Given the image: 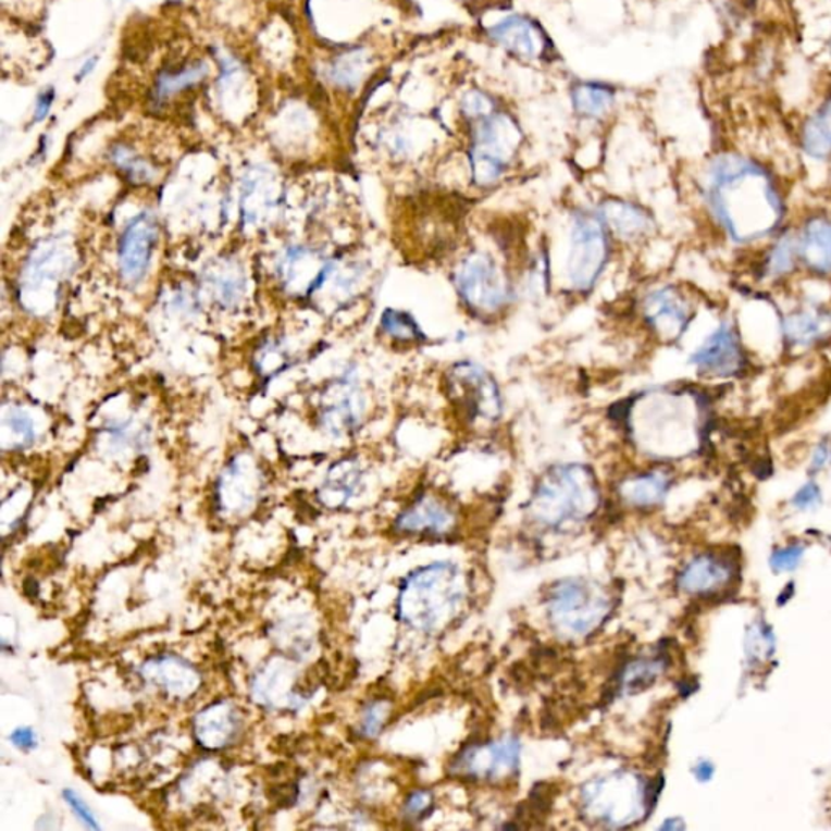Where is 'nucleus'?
Returning <instances> with one entry per match:
<instances>
[{"label":"nucleus","mask_w":831,"mask_h":831,"mask_svg":"<svg viewBox=\"0 0 831 831\" xmlns=\"http://www.w3.org/2000/svg\"><path fill=\"white\" fill-rule=\"evenodd\" d=\"M830 55H831V42H830Z\"/></svg>","instance_id":"nucleus-55"},{"label":"nucleus","mask_w":831,"mask_h":831,"mask_svg":"<svg viewBox=\"0 0 831 831\" xmlns=\"http://www.w3.org/2000/svg\"><path fill=\"white\" fill-rule=\"evenodd\" d=\"M74 253L64 236L41 240L26 260L22 273V298L32 308L36 295H42V308L52 306L59 286L74 272Z\"/></svg>","instance_id":"nucleus-13"},{"label":"nucleus","mask_w":831,"mask_h":831,"mask_svg":"<svg viewBox=\"0 0 831 831\" xmlns=\"http://www.w3.org/2000/svg\"><path fill=\"white\" fill-rule=\"evenodd\" d=\"M262 487V473L256 460L247 454L236 455L218 481V506L230 516H244L256 506Z\"/></svg>","instance_id":"nucleus-19"},{"label":"nucleus","mask_w":831,"mask_h":831,"mask_svg":"<svg viewBox=\"0 0 831 831\" xmlns=\"http://www.w3.org/2000/svg\"><path fill=\"white\" fill-rule=\"evenodd\" d=\"M368 398L355 371H346L325 388L320 401L319 421L332 437L355 434L364 421Z\"/></svg>","instance_id":"nucleus-15"},{"label":"nucleus","mask_w":831,"mask_h":831,"mask_svg":"<svg viewBox=\"0 0 831 831\" xmlns=\"http://www.w3.org/2000/svg\"><path fill=\"white\" fill-rule=\"evenodd\" d=\"M108 435V445L115 454L124 451H140L147 445L148 431L141 422H135L134 419L119 421L106 431Z\"/></svg>","instance_id":"nucleus-37"},{"label":"nucleus","mask_w":831,"mask_h":831,"mask_svg":"<svg viewBox=\"0 0 831 831\" xmlns=\"http://www.w3.org/2000/svg\"><path fill=\"white\" fill-rule=\"evenodd\" d=\"M141 674L168 697L187 700L202 684L199 671L179 656L164 655L141 666Z\"/></svg>","instance_id":"nucleus-23"},{"label":"nucleus","mask_w":831,"mask_h":831,"mask_svg":"<svg viewBox=\"0 0 831 831\" xmlns=\"http://www.w3.org/2000/svg\"><path fill=\"white\" fill-rule=\"evenodd\" d=\"M799 272L796 227L786 226L773 239L765 244V250L758 259L755 276H757V282L765 283V285L781 286L791 282Z\"/></svg>","instance_id":"nucleus-22"},{"label":"nucleus","mask_w":831,"mask_h":831,"mask_svg":"<svg viewBox=\"0 0 831 831\" xmlns=\"http://www.w3.org/2000/svg\"><path fill=\"white\" fill-rule=\"evenodd\" d=\"M467 599V580L451 563H432L408 575L398 616L421 632H438L455 621Z\"/></svg>","instance_id":"nucleus-3"},{"label":"nucleus","mask_w":831,"mask_h":831,"mask_svg":"<svg viewBox=\"0 0 831 831\" xmlns=\"http://www.w3.org/2000/svg\"><path fill=\"white\" fill-rule=\"evenodd\" d=\"M289 359L292 358H289L286 346L276 339H270L266 345L260 348L259 356H257V369L265 377H275L280 372H283V369L289 368Z\"/></svg>","instance_id":"nucleus-40"},{"label":"nucleus","mask_w":831,"mask_h":831,"mask_svg":"<svg viewBox=\"0 0 831 831\" xmlns=\"http://www.w3.org/2000/svg\"><path fill=\"white\" fill-rule=\"evenodd\" d=\"M729 570L727 563L714 557H698L692 560L679 576V586L687 593H710L721 583L727 582Z\"/></svg>","instance_id":"nucleus-33"},{"label":"nucleus","mask_w":831,"mask_h":831,"mask_svg":"<svg viewBox=\"0 0 831 831\" xmlns=\"http://www.w3.org/2000/svg\"><path fill=\"white\" fill-rule=\"evenodd\" d=\"M454 524L451 509L432 496H422L397 519L398 530L411 534L447 533Z\"/></svg>","instance_id":"nucleus-28"},{"label":"nucleus","mask_w":831,"mask_h":831,"mask_svg":"<svg viewBox=\"0 0 831 831\" xmlns=\"http://www.w3.org/2000/svg\"><path fill=\"white\" fill-rule=\"evenodd\" d=\"M489 36L497 45L521 58H539L546 48V39L541 29L531 20L520 15L507 16L491 26Z\"/></svg>","instance_id":"nucleus-27"},{"label":"nucleus","mask_w":831,"mask_h":831,"mask_svg":"<svg viewBox=\"0 0 831 831\" xmlns=\"http://www.w3.org/2000/svg\"><path fill=\"white\" fill-rule=\"evenodd\" d=\"M715 768L711 767L710 764H707V761H704V764L698 765L697 768H695V774H697L698 780L700 781H708L711 777H714Z\"/></svg>","instance_id":"nucleus-51"},{"label":"nucleus","mask_w":831,"mask_h":831,"mask_svg":"<svg viewBox=\"0 0 831 831\" xmlns=\"http://www.w3.org/2000/svg\"><path fill=\"white\" fill-rule=\"evenodd\" d=\"M283 189L278 177L269 168H252L240 184V218L247 226H265L278 214Z\"/></svg>","instance_id":"nucleus-21"},{"label":"nucleus","mask_w":831,"mask_h":831,"mask_svg":"<svg viewBox=\"0 0 831 831\" xmlns=\"http://www.w3.org/2000/svg\"><path fill=\"white\" fill-rule=\"evenodd\" d=\"M381 330L397 345L418 346L425 342V335L414 317L400 309H385L381 317Z\"/></svg>","instance_id":"nucleus-35"},{"label":"nucleus","mask_w":831,"mask_h":831,"mask_svg":"<svg viewBox=\"0 0 831 831\" xmlns=\"http://www.w3.org/2000/svg\"><path fill=\"white\" fill-rule=\"evenodd\" d=\"M98 59L94 58L90 59V61L85 62L84 67H82L80 74H77V82L84 80V77H87L88 74H90L91 71H94L95 65H97Z\"/></svg>","instance_id":"nucleus-52"},{"label":"nucleus","mask_w":831,"mask_h":831,"mask_svg":"<svg viewBox=\"0 0 831 831\" xmlns=\"http://www.w3.org/2000/svg\"><path fill=\"white\" fill-rule=\"evenodd\" d=\"M464 114L470 115L471 119L481 117V115L489 114L493 112V104L487 100L484 95L477 94V91H471L464 97L463 100Z\"/></svg>","instance_id":"nucleus-47"},{"label":"nucleus","mask_w":831,"mask_h":831,"mask_svg":"<svg viewBox=\"0 0 831 831\" xmlns=\"http://www.w3.org/2000/svg\"><path fill=\"white\" fill-rule=\"evenodd\" d=\"M801 272L809 278L831 282V213L826 210L804 214L796 227Z\"/></svg>","instance_id":"nucleus-20"},{"label":"nucleus","mask_w":831,"mask_h":831,"mask_svg":"<svg viewBox=\"0 0 831 831\" xmlns=\"http://www.w3.org/2000/svg\"><path fill=\"white\" fill-rule=\"evenodd\" d=\"M36 441L35 422L23 408H5L2 414V447L5 450H25Z\"/></svg>","instance_id":"nucleus-34"},{"label":"nucleus","mask_w":831,"mask_h":831,"mask_svg":"<svg viewBox=\"0 0 831 831\" xmlns=\"http://www.w3.org/2000/svg\"><path fill=\"white\" fill-rule=\"evenodd\" d=\"M432 804H434V797L429 791H416L405 804V814L410 819L421 820L431 813Z\"/></svg>","instance_id":"nucleus-44"},{"label":"nucleus","mask_w":831,"mask_h":831,"mask_svg":"<svg viewBox=\"0 0 831 831\" xmlns=\"http://www.w3.org/2000/svg\"><path fill=\"white\" fill-rule=\"evenodd\" d=\"M158 236L160 224L151 210H141L125 224L117 243V265L127 285L137 286L144 282L153 260Z\"/></svg>","instance_id":"nucleus-16"},{"label":"nucleus","mask_w":831,"mask_h":831,"mask_svg":"<svg viewBox=\"0 0 831 831\" xmlns=\"http://www.w3.org/2000/svg\"><path fill=\"white\" fill-rule=\"evenodd\" d=\"M689 364L707 381H734L744 377L751 365L741 326L732 317H721L689 356Z\"/></svg>","instance_id":"nucleus-11"},{"label":"nucleus","mask_w":831,"mask_h":831,"mask_svg":"<svg viewBox=\"0 0 831 831\" xmlns=\"http://www.w3.org/2000/svg\"><path fill=\"white\" fill-rule=\"evenodd\" d=\"M520 140L519 127L509 115L489 112L474 119L470 150L473 183L480 187L496 184L512 164Z\"/></svg>","instance_id":"nucleus-10"},{"label":"nucleus","mask_w":831,"mask_h":831,"mask_svg":"<svg viewBox=\"0 0 831 831\" xmlns=\"http://www.w3.org/2000/svg\"><path fill=\"white\" fill-rule=\"evenodd\" d=\"M623 429L646 457L679 460L704 451L714 429V401L695 385H659L630 398Z\"/></svg>","instance_id":"nucleus-2"},{"label":"nucleus","mask_w":831,"mask_h":831,"mask_svg":"<svg viewBox=\"0 0 831 831\" xmlns=\"http://www.w3.org/2000/svg\"><path fill=\"white\" fill-rule=\"evenodd\" d=\"M203 283L211 298L223 308H234L246 295V273L234 260H220L208 266Z\"/></svg>","instance_id":"nucleus-31"},{"label":"nucleus","mask_w":831,"mask_h":831,"mask_svg":"<svg viewBox=\"0 0 831 831\" xmlns=\"http://www.w3.org/2000/svg\"><path fill=\"white\" fill-rule=\"evenodd\" d=\"M10 742L15 745L20 751H32L38 745L36 741L35 731L32 728H16L15 731L10 734Z\"/></svg>","instance_id":"nucleus-49"},{"label":"nucleus","mask_w":831,"mask_h":831,"mask_svg":"<svg viewBox=\"0 0 831 831\" xmlns=\"http://www.w3.org/2000/svg\"><path fill=\"white\" fill-rule=\"evenodd\" d=\"M599 506L595 473L585 464H556L537 481L531 496V519L547 528H562L590 519Z\"/></svg>","instance_id":"nucleus-4"},{"label":"nucleus","mask_w":831,"mask_h":831,"mask_svg":"<svg viewBox=\"0 0 831 831\" xmlns=\"http://www.w3.org/2000/svg\"><path fill=\"white\" fill-rule=\"evenodd\" d=\"M519 765V741L506 737L464 748L451 761L450 771L467 780L500 781L516 774Z\"/></svg>","instance_id":"nucleus-17"},{"label":"nucleus","mask_w":831,"mask_h":831,"mask_svg":"<svg viewBox=\"0 0 831 831\" xmlns=\"http://www.w3.org/2000/svg\"><path fill=\"white\" fill-rule=\"evenodd\" d=\"M448 407L458 421L471 429L491 427L504 413L499 384L487 369L477 362L458 361L445 372Z\"/></svg>","instance_id":"nucleus-6"},{"label":"nucleus","mask_w":831,"mask_h":831,"mask_svg":"<svg viewBox=\"0 0 831 831\" xmlns=\"http://www.w3.org/2000/svg\"><path fill=\"white\" fill-rule=\"evenodd\" d=\"M669 487H671V476L666 471L653 470L633 474L623 480L619 486V493L630 506L646 509L662 503Z\"/></svg>","instance_id":"nucleus-32"},{"label":"nucleus","mask_w":831,"mask_h":831,"mask_svg":"<svg viewBox=\"0 0 831 831\" xmlns=\"http://www.w3.org/2000/svg\"><path fill=\"white\" fill-rule=\"evenodd\" d=\"M665 669L661 658L635 659L629 662L619 674V689L627 694L645 691L658 679Z\"/></svg>","instance_id":"nucleus-36"},{"label":"nucleus","mask_w":831,"mask_h":831,"mask_svg":"<svg viewBox=\"0 0 831 831\" xmlns=\"http://www.w3.org/2000/svg\"><path fill=\"white\" fill-rule=\"evenodd\" d=\"M52 101H54V90H46L45 94H41V97L38 98V103H36L35 109L36 122H41L42 119L48 115Z\"/></svg>","instance_id":"nucleus-50"},{"label":"nucleus","mask_w":831,"mask_h":831,"mask_svg":"<svg viewBox=\"0 0 831 831\" xmlns=\"http://www.w3.org/2000/svg\"><path fill=\"white\" fill-rule=\"evenodd\" d=\"M695 313L694 299L675 283L652 286L638 301L643 328L661 345H679L691 330Z\"/></svg>","instance_id":"nucleus-12"},{"label":"nucleus","mask_w":831,"mask_h":831,"mask_svg":"<svg viewBox=\"0 0 831 831\" xmlns=\"http://www.w3.org/2000/svg\"><path fill=\"white\" fill-rule=\"evenodd\" d=\"M803 547L790 546L784 549L777 550L771 556V567L774 570H793L799 566L801 557H803Z\"/></svg>","instance_id":"nucleus-45"},{"label":"nucleus","mask_w":831,"mask_h":831,"mask_svg":"<svg viewBox=\"0 0 831 831\" xmlns=\"http://www.w3.org/2000/svg\"><path fill=\"white\" fill-rule=\"evenodd\" d=\"M586 819L609 829H623L652 813L648 783L630 771H618L592 781L582 791Z\"/></svg>","instance_id":"nucleus-7"},{"label":"nucleus","mask_w":831,"mask_h":831,"mask_svg":"<svg viewBox=\"0 0 831 831\" xmlns=\"http://www.w3.org/2000/svg\"><path fill=\"white\" fill-rule=\"evenodd\" d=\"M598 214L615 239L638 243L652 236L656 221L646 208L627 200H606L598 207Z\"/></svg>","instance_id":"nucleus-25"},{"label":"nucleus","mask_w":831,"mask_h":831,"mask_svg":"<svg viewBox=\"0 0 831 831\" xmlns=\"http://www.w3.org/2000/svg\"><path fill=\"white\" fill-rule=\"evenodd\" d=\"M830 450H831V437L820 438L816 445H814L813 454H810V473H819L827 464L830 463Z\"/></svg>","instance_id":"nucleus-48"},{"label":"nucleus","mask_w":831,"mask_h":831,"mask_svg":"<svg viewBox=\"0 0 831 831\" xmlns=\"http://www.w3.org/2000/svg\"><path fill=\"white\" fill-rule=\"evenodd\" d=\"M612 601L601 585L582 579L557 583L547 598L553 629L563 638L590 635L606 622Z\"/></svg>","instance_id":"nucleus-8"},{"label":"nucleus","mask_w":831,"mask_h":831,"mask_svg":"<svg viewBox=\"0 0 831 831\" xmlns=\"http://www.w3.org/2000/svg\"><path fill=\"white\" fill-rule=\"evenodd\" d=\"M243 720L231 702L220 700L199 711L194 720V735L207 751H221L233 744Z\"/></svg>","instance_id":"nucleus-24"},{"label":"nucleus","mask_w":831,"mask_h":831,"mask_svg":"<svg viewBox=\"0 0 831 831\" xmlns=\"http://www.w3.org/2000/svg\"><path fill=\"white\" fill-rule=\"evenodd\" d=\"M830 464H831V450H830Z\"/></svg>","instance_id":"nucleus-54"},{"label":"nucleus","mask_w":831,"mask_h":831,"mask_svg":"<svg viewBox=\"0 0 831 831\" xmlns=\"http://www.w3.org/2000/svg\"><path fill=\"white\" fill-rule=\"evenodd\" d=\"M573 106L580 114L596 117L605 114L615 101V95L609 88L596 84H582L573 90Z\"/></svg>","instance_id":"nucleus-39"},{"label":"nucleus","mask_w":831,"mask_h":831,"mask_svg":"<svg viewBox=\"0 0 831 831\" xmlns=\"http://www.w3.org/2000/svg\"><path fill=\"white\" fill-rule=\"evenodd\" d=\"M820 503H822V491H820L819 484L814 483V481L804 484L793 497V504L797 509H810V507L819 506Z\"/></svg>","instance_id":"nucleus-46"},{"label":"nucleus","mask_w":831,"mask_h":831,"mask_svg":"<svg viewBox=\"0 0 831 831\" xmlns=\"http://www.w3.org/2000/svg\"><path fill=\"white\" fill-rule=\"evenodd\" d=\"M361 464L355 458L336 461L319 491V500L328 509H339L356 496L361 486Z\"/></svg>","instance_id":"nucleus-30"},{"label":"nucleus","mask_w":831,"mask_h":831,"mask_svg":"<svg viewBox=\"0 0 831 831\" xmlns=\"http://www.w3.org/2000/svg\"><path fill=\"white\" fill-rule=\"evenodd\" d=\"M295 684V674L292 668L283 661H275L266 665L253 682V697L257 704L266 705V707H299L302 698L293 691Z\"/></svg>","instance_id":"nucleus-29"},{"label":"nucleus","mask_w":831,"mask_h":831,"mask_svg":"<svg viewBox=\"0 0 831 831\" xmlns=\"http://www.w3.org/2000/svg\"><path fill=\"white\" fill-rule=\"evenodd\" d=\"M684 829V823L681 822L679 819H671L668 820V822L665 823V826L661 827V830H682Z\"/></svg>","instance_id":"nucleus-53"},{"label":"nucleus","mask_w":831,"mask_h":831,"mask_svg":"<svg viewBox=\"0 0 831 831\" xmlns=\"http://www.w3.org/2000/svg\"><path fill=\"white\" fill-rule=\"evenodd\" d=\"M111 160L117 170L134 184H148L157 177V170L125 145H115L111 150Z\"/></svg>","instance_id":"nucleus-38"},{"label":"nucleus","mask_w":831,"mask_h":831,"mask_svg":"<svg viewBox=\"0 0 831 831\" xmlns=\"http://www.w3.org/2000/svg\"><path fill=\"white\" fill-rule=\"evenodd\" d=\"M702 210L729 246H765L787 226L790 206L781 177L741 150L705 161L697 183Z\"/></svg>","instance_id":"nucleus-1"},{"label":"nucleus","mask_w":831,"mask_h":831,"mask_svg":"<svg viewBox=\"0 0 831 831\" xmlns=\"http://www.w3.org/2000/svg\"><path fill=\"white\" fill-rule=\"evenodd\" d=\"M335 260L326 259L312 247L289 246L280 257L276 272L289 295L308 298L320 292L332 275Z\"/></svg>","instance_id":"nucleus-18"},{"label":"nucleus","mask_w":831,"mask_h":831,"mask_svg":"<svg viewBox=\"0 0 831 831\" xmlns=\"http://www.w3.org/2000/svg\"><path fill=\"white\" fill-rule=\"evenodd\" d=\"M62 799L67 804L69 809L77 817L78 822L88 830H101L100 822H98L97 816L94 810L90 809L87 803L75 793L74 790L62 791Z\"/></svg>","instance_id":"nucleus-42"},{"label":"nucleus","mask_w":831,"mask_h":831,"mask_svg":"<svg viewBox=\"0 0 831 831\" xmlns=\"http://www.w3.org/2000/svg\"><path fill=\"white\" fill-rule=\"evenodd\" d=\"M780 342L793 355L831 345V305L820 296L804 295L780 312Z\"/></svg>","instance_id":"nucleus-14"},{"label":"nucleus","mask_w":831,"mask_h":831,"mask_svg":"<svg viewBox=\"0 0 831 831\" xmlns=\"http://www.w3.org/2000/svg\"><path fill=\"white\" fill-rule=\"evenodd\" d=\"M388 718V705L385 702H375L365 708L362 715L361 731L365 737H374L379 734L385 720Z\"/></svg>","instance_id":"nucleus-43"},{"label":"nucleus","mask_w":831,"mask_h":831,"mask_svg":"<svg viewBox=\"0 0 831 831\" xmlns=\"http://www.w3.org/2000/svg\"><path fill=\"white\" fill-rule=\"evenodd\" d=\"M454 286L461 305L474 319L496 320L513 305L512 280L499 260L484 249H471L454 269Z\"/></svg>","instance_id":"nucleus-5"},{"label":"nucleus","mask_w":831,"mask_h":831,"mask_svg":"<svg viewBox=\"0 0 831 831\" xmlns=\"http://www.w3.org/2000/svg\"><path fill=\"white\" fill-rule=\"evenodd\" d=\"M797 145L807 160L831 163V88L801 121Z\"/></svg>","instance_id":"nucleus-26"},{"label":"nucleus","mask_w":831,"mask_h":831,"mask_svg":"<svg viewBox=\"0 0 831 831\" xmlns=\"http://www.w3.org/2000/svg\"><path fill=\"white\" fill-rule=\"evenodd\" d=\"M206 67L199 65L196 69H189L186 72H177V74L163 75L158 82V95L160 98H168L176 91L183 90L187 85L196 84L203 74H206Z\"/></svg>","instance_id":"nucleus-41"},{"label":"nucleus","mask_w":831,"mask_h":831,"mask_svg":"<svg viewBox=\"0 0 831 831\" xmlns=\"http://www.w3.org/2000/svg\"><path fill=\"white\" fill-rule=\"evenodd\" d=\"M611 234L598 211L580 210L573 214L567 253V280L573 292L586 295L598 285L611 257Z\"/></svg>","instance_id":"nucleus-9"}]
</instances>
